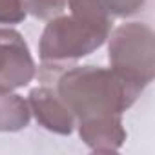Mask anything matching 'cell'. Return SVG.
I'll return each mask as SVG.
<instances>
[{"label":"cell","mask_w":155,"mask_h":155,"mask_svg":"<svg viewBox=\"0 0 155 155\" xmlns=\"http://www.w3.org/2000/svg\"><path fill=\"white\" fill-rule=\"evenodd\" d=\"M57 93L73 113L75 120L84 122L122 115L142 90L122 79L111 68L75 66L58 77Z\"/></svg>","instance_id":"obj_1"},{"label":"cell","mask_w":155,"mask_h":155,"mask_svg":"<svg viewBox=\"0 0 155 155\" xmlns=\"http://www.w3.org/2000/svg\"><path fill=\"white\" fill-rule=\"evenodd\" d=\"M111 31L110 17L71 11L57 15L44 28L38 53L46 64H62L82 58L99 49Z\"/></svg>","instance_id":"obj_2"},{"label":"cell","mask_w":155,"mask_h":155,"mask_svg":"<svg viewBox=\"0 0 155 155\" xmlns=\"http://www.w3.org/2000/svg\"><path fill=\"white\" fill-rule=\"evenodd\" d=\"M108 38L110 68L139 90H144L155 75V35L151 28L128 22L119 26Z\"/></svg>","instance_id":"obj_3"},{"label":"cell","mask_w":155,"mask_h":155,"mask_svg":"<svg viewBox=\"0 0 155 155\" xmlns=\"http://www.w3.org/2000/svg\"><path fill=\"white\" fill-rule=\"evenodd\" d=\"M35 77V60L22 35L9 28H0V86L22 88Z\"/></svg>","instance_id":"obj_4"},{"label":"cell","mask_w":155,"mask_h":155,"mask_svg":"<svg viewBox=\"0 0 155 155\" xmlns=\"http://www.w3.org/2000/svg\"><path fill=\"white\" fill-rule=\"evenodd\" d=\"M28 104L35 119L48 131L69 135L75 128V117L64 101L49 88H35L29 91Z\"/></svg>","instance_id":"obj_5"},{"label":"cell","mask_w":155,"mask_h":155,"mask_svg":"<svg viewBox=\"0 0 155 155\" xmlns=\"http://www.w3.org/2000/svg\"><path fill=\"white\" fill-rule=\"evenodd\" d=\"M79 135L84 140V144L93 151H99V153L117 151L126 140L122 115L79 122Z\"/></svg>","instance_id":"obj_6"},{"label":"cell","mask_w":155,"mask_h":155,"mask_svg":"<svg viewBox=\"0 0 155 155\" xmlns=\"http://www.w3.org/2000/svg\"><path fill=\"white\" fill-rule=\"evenodd\" d=\"M31 110L24 97L0 86V131H20L29 124Z\"/></svg>","instance_id":"obj_7"},{"label":"cell","mask_w":155,"mask_h":155,"mask_svg":"<svg viewBox=\"0 0 155 155\" xmlns=\"http://www.w3.org/2000/svg\"><path fill=\"white\" fill-rule=\"evenodd\" d=\"M68 0H24L26 11H29L33 17L49 20L64 11Z\"/></svg>","instance_id":"obj_8"},{"label":"cell","mask_w":155,"mask_h":155,"mask_svg":"<svg viewBox=\"0 0 155 155\" xmlns=\"http://www.w3.org/2000/svg\"><path fill=\"white\" fill-rule=\"evenodd\" d=\"M97 2L110 17H130L144 6V0H97Z\"/></svg>","instance_id":"obj_9"},{"label":"cell","mask_w":155,"mask_h":155,"mask_svg":"<svg viewBox=\"0 0 155 155\" xmlns=\"http://www.w3.org/2000/svg\"><path fill=\"white\" fill-rule=\"evenodd\" d=\"M26 13L24 0H0V24H20Z\"/></svg>","instance_id":"obj_10"}]
</instances>
